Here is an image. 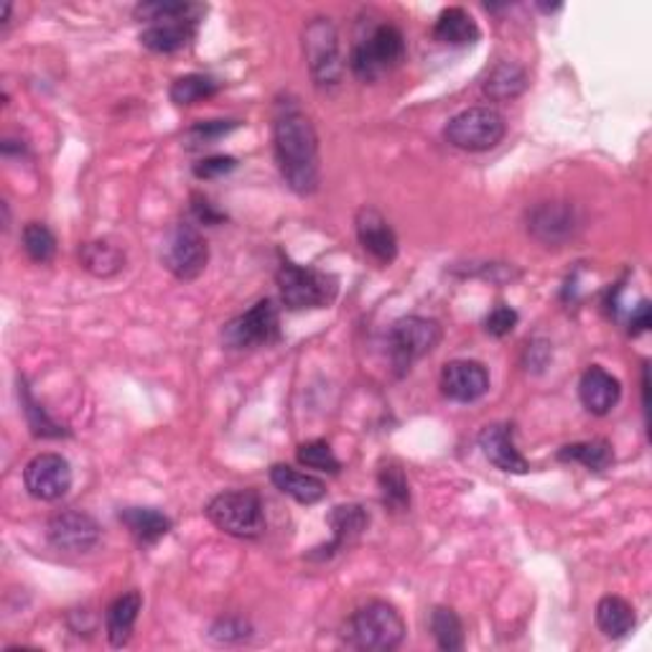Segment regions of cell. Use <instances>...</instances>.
Listing matches in <instances>:
<instances>
[{
	"label": "cell",
	"mask_w": 652,
	"mask_h": 652,
	"mask_svg": "<svg viewBox=\"0 0 652 652\" xmlns=\"http://www.w3.org/2000/svg\"><path fill=\"white\" fill-rule=\"evenodd\" d=\"M326 523L331 528V540L322 548H314V553H309L311 561H324L337 555L339 551H347L367 530L369 515L362 505H339L331 510Z\"/></svg>",
	"instance_id": "15"
},
{
	"label": "cell",
	"mask_w": 652,
	"mask_h": 652,
	"mask_svg": "<svg viewBox=\"0 0 652 652\" xmlns=\"http://www.w3.org/2000/svg\"><path fill=\"white\" fill-rule=\"evenodd\" d=\"M431 632L441 650L459 652L464 648V625L451 606H436L431 612Z\"/></svg>",
	"instance_id": "29"
},
{
	"label": "cell",
	"mask_w": 652,
	"mask_h": 652,
	"mask_svg": "<svg viewBox=\"0 0 652 652\" xmlns=\"http://www.w3.org/2000/svg\"><path fill=\"white\" fill-rule=\"evenodd\" d=\"M49 543L64 553H87L98 546L100 525L82 510H64L49 521Z\"/></svg>",
	"instance_id": "12"
},
{
	"label": "cell",
	"mask_w": 652,
	"mask_h": 652,
	"mask_svg": "<svg viewBox=\"0 0 652 652\" xmlns=\"http://www.w3.org/2000/svg\"><path fill=\"white\" fill-rule=\"evenodd\" d=\"M161 263L174 278L197 280L210 263V244L195 225L179 222L163 237Z\"/></svg>",
	"instance_id": "8"
},
{
	"label": "cell",
	"mask_w": 652,
	"mask_h": 652,
	"mask_svg": "<svg viewBox=\"0 0 652 652\" xmlns=\"http://www.w3.org/2000/svg\"><path fill=\"white\" fill-rule=\"evenodd\" d=\"M479 449L487 456L489 464L498 466L500 472L507 474H525L530 472L528 459H525L515 447L513 426L492 424L479 434Z\"/></svg>",
	"instance_id": "17"
},
{
	"label": "cell",
	"mask_w": 652,
	"mask_h": 652,
	"mask_svg": "<svg viewBox=\"0 0 652 652\" xmlns=\"http://www.w3.org/2000/svg\"><path fill=\"white\" fill-rule=\"evenodd\" d=\"M204 513L212 521L214 528L225 532V536L255 540L265 532L263 502L253 489H229V492H220L217 498L210 500Z\"/></svg>",
	"instance_id": "3"
},
{
	"label": "cell",
	"mask_w": 652,
	"mask_h": 652,
	"mask_svg": "<svg viewBox=\"0 0 652 652\" xmlns=\"http://www.w3.org/2000/svg\"><path fill=\"white\" fill-rule=\"evenodd\" d=\"M489 390V373L477 360H454L441 369V392L454 403H477Z\"/></svg>",
	"instance_id": "13"
},
{
	"label": "cell",
	"mask_w": 652,
	"mask_h": 652,
	"mask_svg": "<svg viewBox=\"0 0 652 652\" xmlns=\"http://www.w3.org/2000/svg\"><path fill=\"white\" fill-rule=\"evenodd\" d=\"M217 92H220V82L210 77V74H184V77L174 79L172 90H168V98H172L174 105L189 108L206 98H212V95Z\"/></svg>",
	"instance_id": "28"
},
{
	"label": "cell",
	"mask_w": 652,
	"mask_h": 652,
	"mask_svg": "<svg viewBox=\"0 0 652 652\" xmlns=\"http://www.w3.org/2000/svg\"><path fill=\"white\" fill-rule=\"evenodd\" d=\"M140 606H143V599H140L138 591H128V594L117 597L115 602L108 606L105 625H108V640L113 648H125V644L130 642Z\"/></svg>",
	"instance_id": "21"
},
{
	"label": "cell",
	"mask_w": 652,
	"mask_h": 652,
	"mask_svg": "<svg viewBox=\"0 0 652 652\" xmlns=\"http://www.w3.org/2000/svg\"><path fill=\"white\" fill-rule=\"evenodd\" d=\"M206 9L195 3H140L136 5V18H143L148 24H159V21L168 18H197L202 16Z\"/></svg>",
	"instance_id": "33"
},
{
	"label": "cell",
	"mask_w": 652,
	"mask_h": 652,
	"mask_svg": "<svg viewBox=\"0 0 652 652\" xmlns=\"http://www.w3.org/2000/svg\"><path fill=\"white\" fill-rule=\"evenodd\" d=\"M579 398L591 416H610L614 405H617L622 398V385L617 377L606 373L604 367L591 365L587 373L581 375Z\"/></svg>",
	"instance_id": "18"
},
{
	"label": "cell",
	"mask_w": 652,
	"mask_h": 652,
	"mask_svg": "<svg viewBox=\"0 0 652 652\" xmlns=\"http://www.w3.org/2000/svg\"><path fill=\"white\" fill-rule=\"evenodd\" d=\"M237 121H206V123H197L187 130V148H204L212 146L214 140L225 138L227 133H233L237 128Z\"/></svg>",
	"instance_id": "35"
},
{
	"label": "cell",
	"mask_w": 652,
	"mask_h": 652,
	"mask_svg": "<svg viewBox=\"0 0 652 652\" xmlns=\"http://www.w3.org/2000/svg\"><path fill=\"white\" fill-rule=\"evenodd\" d=\"M21 242H24L26 255L34 263H49L57 253V237L41 222H28L24 233H21Z\"/></svg>",
	"instance_id": "31"
},
{
	"label": "cell",
	"mask_w": 652,
	"mask_h": 652,
	"mask_svg": "<svg viewBox=\"0 0 652 652\" xmlns=\"http://www.w3.org/2000/svg\"><path fill=\"white\" fill-rule=\"evenodd\" d=\"M597 625H599V629H602V635L610 637V640H619V637L629 635L635 627L632 604L625 602L622 597L599 599Z\"/></svg>",
	"instance_id": "26"
},
{
	"label": "cell",
	"mask_w": 652,
	"mask_h": 652,
	"mask_svg": "<svg viewBox=\"0 0 652 652\" xmlns=\"http://www.w3.org/2000/svg\"><path fill=\"white\" fill-rule=\"evenodd\" d=\"M405 637V622L388 602H369L360 606L347 622V640L352 648L367 652H390L400 648Z\"/></svg>",
	"instance_id": "2"
},
{
	"label": "cell",
	"mask_w": 652,
	"mask_h": 652,
	"mask_svg": "<svg viewBox=\"0 0 652 652\" xmlns=\"http://www.w3.org/2000/svg\"><path fill=\"white\" fill-rule=\"evenodd\" d=\"M82 268L90 271L98 278H110L125 268V253L117 244L108 240L85 242L79 250Z\"/></svg>",
	"instance_id": "24"
},
{
	"label": "cell",
	"mask_w": 652,
	"mask_h": 652,
	"mask_svg": "<svg viewBox=\"0 0 652 652\" xmlns=\"http://www.w3.org/2000/svg\"><path fill=\"white\" fill-rule=\"evenodd\" d=\"M576 227V212L566 202H543L528 214V229L543 244H563L574 237Z\"/></svg>",
	"instance_id": "16"
},
{
	"label": "cell",
	"mask_w": 652,
	"mask_h": 652,
	"mask_svg": "<svg viewBox=\"0 0 652 652\" xmlns=\"http://www.w3.org/2000/svg\"><path fill=\"white\" fill-rule=\"evenodd\" d=\"M507 125L494 108H469L451 117L443 128V136L459 151L481 153L492 151L494 146L502 143Z\"/></svg>",
	"instance_id": "7"
},
{
	"label": "cell",
	"mask_w": 652,
	"mask_h": 652,
	"mask_svg": "<svg viewBox=\"0 0 652 652\" xmlns=\"http://www.w3.org/2000/svg\"><path fill=\"white\" fill-rule=\"evenodd\" d=\"M517 311L505 306V303H500V306H494L492 311H489L487 322H485V329L489 331L492 337H507L510 331L515 329L517 326Z\"/></svg>",
	"instance_id": "36"
},
{
	"label": "cell",
	"mask_w": 652,
	"mask_h": 652,
	"mask_svg": "<svg viewBox=\"0 0 652 652\" xmlns=\"http://www.w3.org/2000/svg\"><path fill=\"white\" fill-rule=\"evenodd\" d=\"M405 59V36L398 26L383 24L377 26L365 41H360L352 49L350 66L354 77L362 82H375L383 74L403 64Z\"/></svg>",
	"instance_id": "5"
},
{
	"label": "cell",
	"mask_w": 652,
	"mask_h": 652,
	"mask_svg": "<svg viewBox=\"0 0 652 652\" xmlns=\"http://www.w3.org/2000/svg\"><path fill=\"white\" fill-rule=\"evenodd\" d=\"M271 481L288 498L301 502V505H316L318 500L326 498V485L322 479L314 477V474L293 469L288 464L273 466Z\"/></svg>",
	"instance_id": "20"
},
{
	"label": "cell",
	"mask_w": 652,
	"mask_h": 652,
	"mask_svg": "<svg viewBox=\"0 0 652 652\" xmlns=\"http://www.w3.org/2000/svg\"><path fill=\"white\" fill-rule=\"evenodd\" d=\"M273 148L280 176L296 195L309 197L322 181L318 166V136L314 123L299 108H284L273 123Z\"/></svg>",
	"instance_id": "1"
},
{
	"label": "cell",
	"mask_w": 652,
	"mask_h": 652,
	"mask_svg": "<svg viewBox=\"0 0 652 652\" xmlns=\"http://www.w3.org/2000/svg\"><path fill=\"white\" fill-rule=\"evenodd\" d=\"M434 36L449 47H474L479 41V26L464 9H447L436 21Z\"/></svg>",
	"instance_id": "23"
},
{
	"label": "cell",
	"mask_w": 652,
	"mask_h": 652,
	"mask_svg": "<svg viewBox=\"0 0 652 652\" xmlns=\"http://www.w3.org/2000/svg\"><path fill=\"white\" fill-rule=\"evenodd\" d=\"M26 492L34 500L57 502L72 487V466L62 454H39L24 469Z\"/></svg>",
	"instance_id": "11"
},
{
	"label": "cell",
	"mask_w": 652,
	"mask_h": 652,
	"mask_svg": "<svg viewBox=\"0 0 652 652\" xmlns=\"http://www.w3.org/2000/svg\"><path fill=\"white\" fill-rule=\"evenodd\" d=\"M212 637L217 642H237V640H244V637H250V625L248 622L237 619V617H227V619H220L217 625L212 627Z\"/></svg>",
	"instance_id": "38"
},
{
	"label": "cell",
	"mask_w": 652,
	"mask_h": 652,
	"mask_svg": "<svg viewBox=\"0 0 652 652\" xmlns=\"http://www.w3.org/2000/svg\"><path fill=\"white\" fill-rule=\"evenodd\" d=\"M199 21L197 18H168V21H159V24H151L143 28L140 34V43L146 49L155 51V54H174L187 47V43L195 39V28Z\"/></svg>",
	"instance_id": "19"
},
{
	"label": "cell",
	"mask_w": 652,
	"mask_h": 652,
	"mask_svg": "<svg viewBox=\"0 0 652 652\" xmlns=\"http://www.w3.org/2000/svg\"><path fill=\"white\" fill-rule=\"evenodd\" d=\"M354 229H358V240L362 250L377 263L390 265L398 258V237L390 222L383 217L375 206H362L354 217Z\"/></svg>",
	"instance_id": "14"
},
{
	"label": "cell",
	"mask_w": 652,
	"mask_h": 652,
	"mask_svg": "<svg viewBox=\"0 0 652 652\" xmlns=\"http://www.w3.org/2000/svg\"><path fill=\"white\" fill-rule=\"evenodd\" d=\"M525 87H528V74L515 62L498 64L485 79V95L494 102L513 100L525 92Z\"/></svg>",
	"instance_id": "25"
},
{
	"label": "cell",
	"mask_w": 652,
	"mask_h": 652,
	"mask_svg": "<svg viewBox=\"0 0 652 652\" xmlns=\"http://www.w3.org/2000/svg\"><path fill=\"white\" fill-rule=\"evenodd\" d=\"M559 459L561 462H579L591 472H604L610 469V464L614 462V451L610 441L594 439V441L568 443V447H563L559 451Z\"/></svg>",
	"instance_id": "27"
},
{
	"label": "cell",
	"mask_w": 652,
	"mask_h": 652,
	"mask_svg": "<svg viewBox=\"0 0 652 652\" xmlns=\"http://www.w3.org/2000/svg\"><path fill=\"white\" fill-rule=\"evenodd\" d=\"M280 301L286 309H326L339 293V280L331 273L306 268V265L284 261L276 273Z\"/></svg>",
	"instance_id": "4"
},
{
	"label": "cell",
	"mask_w": 652,
	"mask_h": 652,
	"mask_svg": "<svg viewBox=\"0 0 652 652\" xmlns=\"http://www.w3.org/2000/svg\"><path fill=\"white\" fill-rule=\"evenodd\" d=\"M121 523L130 530V536L143 546L159 543L172 530V521L153 507H128L121 513Z\"/></svg>",
	"instance_id": "22"
},
{
	"label": "cell",
	"mask_w": 652,
	"mask_h": 652,
	"mask_svg": "<svg viewBox=\"0 0 652 652\" xmlns=\"http://www.w3.org/2000/svg\"><path fill=\"white\" fill-rule=\"evenodd\" d=\"M441 337H443V329L436 318H426V316L400 318V322L392 324L388 335L392 365L398 367V373H408V369L413 367V362L431 354L436 347L441 344Z\"/></svg>",
	"instance_id": "9"
},
{
	"label": "cell",
	"mask_w": 652,
	"mask_h": 652,
	"mask_svg": "<svg viewBox=\"0 0 652 652\" xmlns=\"http://www.w3.org/2000/svg\"><path fill=\"white\" fill-rule=\"evenodd\" d=\"M280 339L278 309L271 299L258 301L253 309L235 316L222 329V342L229 350H255V347H271Z\"/></svg>",
	"instance_id": "10"
},
{
	"label": "cell",
	"mask_w": 652,
	"mask_h": 652,
	"mask_svg": "<svg viewBox=\"0 0 652 652\" xmlns=\"http://www.w3.org/2000/svg\"><path fill=\"white\" fill-rule=\"evenodd\" d=\"M380 492H383V502L396 513H405L411 507V487H408V479L403 469L398 464H388L380 469Z\"/></svg>",
	"instance_id": "30"
},
{
	"label": "cell",
	"mask_w": 652,
	"mask_h": 652,
	"mask_svg": "<svg viewBox=\"0 0 652 652\" xmlns=\"http://www.w3.org/2000/svg\"><path fill=\"white\" fill-rule=\"evenodd\" d=\"M650 301H640V306L629 314V335H642L650 329Z\"/></svg>",
	"instance_id": "40"
},
{
	"label": "cell",
	"mask_w": 652,
	"mask_h": 652,
	"mask_svg": "<svg viewBox=\"0 0 652 652\" xmlns=\"http://www.w3.org/2000/svg\"><path fill=\"white\" fill-rule=\"evenodd\" d=\"M296 459H299V464L309 466V469L324 472V474H339L342 469V464H339V459L335 456V451L326 441H306L301 443L299 451H296Z\"/></svg>",
	"instance_id": "34"
},
{
	"label": "cell",
	"mask_w": 652,
	"mask_h": 652,
	"mask_svg": "<svg viewBox=\"0 0 652 652\" xmlns=\"http://www.w3.org/2000/svg\"><path fill=\"white\" fill-rule=\"evenodd\" d=\"M191 212H195L199 225H220V222H225V214L214 210L210 199H204L202 195L191 197Z\"/></svg>",
	"instance_id": "39"
},
{
	"label": "cell",
	"mask_w": 652,
	"mask_h": 652,
	"mask_svg": "<svg viewBox=\"0 0 652 652\" xmlns=\"http://www.w3.org/2000/svg\"><path fill=\"white\" fill-rule=\"evenodd\" d=\"M18 388H21V403H24V413L28 418V426H32V434L41 436V439H62V436H66L64 428L59 426L54 418H49L47 411L36 403L32 390H28V385L21 383Z\"/></svg>",
	"instance_id": "32"
},
{
	"label": "cell",
	"mask_w": 652,
	"mask_h": 652,
	"mask_svg": "<svg viewBox=\"0 0 652 652\" xmlns=\"http://www.w3.org/2000/svg\"><path fill=\"white\" fill-rule=\"evenodd\" d=\"M235 166L237 161L233 155H206V159L195 163V176L197 179H217V176L235 172Z\"/></svg>",
	"instance_id": "37"
},
{
	"label": "cell",
	"mask_w": 652,
	"mask_h": 652,
	"mask_svg": "<svg viewBox=\"0 0 652 652\" xmlns=\"http://www.w3.org/2000/svg\"><path fill=\"white\" fill-rule=\"evenodd\" d=\"M303 51L311 79L318 90H331L342 82L344 64L339 54V34L331 18H314L303 28Z\"/></svg>",
	"instance_id": "6"
}]
</instances>
